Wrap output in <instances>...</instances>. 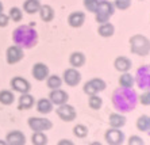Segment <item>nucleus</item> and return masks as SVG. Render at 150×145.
I'll return each instance as SVG.
<instances>
[{
    "label": "nucleus",
    "mask_w": 150,
    "mask_h": 145,
    "mask_svg": "<svg viewBox=\"0 0 150 145\" xmlns=\"http://www.w3.org/2000/svg\"><path fill=\"white\" fill-rule=\"evenodd\" d=\"M130 49L138 56H147L150 53V39L142 34H135L130 38Z\"/></svg>",
    "instance_id": "nucleus-1"
},
{
    "label": "nucleus",
    "mask_w": 150,
    "mask_h": 145,
    "mask_svg": "<svg viewBox=\"0 0 150 145\" xmlns=\"http://www.w3.org/2000/svg\"><path fill=\"white\" fill-rule=\"evenodd\" d=\"M115 12V6L114 3L108 1V0H100L98 6V10L95 12V16H96V22L99 25L101 23H105V22H110V18Z\"/></svg>",
    "instance_id": "nucleus-2"
},
{
    "label": "nucleus",
    "mask_w": 150,
    "mask_h": 145,
    "mask_svg": "<svg viewBox=\"0 0 150 145\" xmlns=\"http://www.w3.org/2000/svg\"><path fill=\"white\" fill-rule=\"evenodd\" d=\"M105 82L103 80V79L100 77H93L91 79V80H88L85 84H84L83 87V91L85 95L91 96V95H96V94H99V92L104 91L105 90Z\"/></svg>",
    "instance_id": "nucleus-3"
},
{
    "label": "nucleus",
    "mask_w": 150,
    "mask_h": 145,
    "mask_svg": "<svg viewBox=\"0 0 150 145\" xmlns=\"http://www.w3.org/2000/svg\"><path fill=\"white\" fill-rule=\"evenodd\" d=\"M28 126L33 131H46L50 130L53 127L52 121L47 118H38V117H31L28 118Z\"/></svg>",
    "instance_id": "nucleus-4"
},
{
    "label": "nucleus",
    "mask_w": 150,
    "mask_h": 145,
    "mask_svg": "<svg viewBox=\"0 0 150 145\" xmlns=\"http://www.w3.org/2000/svg\"><path fill=\"white\" fill-rule=\"evenodd\" d=\"M23 57H25V53H23V49L19 45H11L6 52V60L10 65L18 64L19 61L23 60Z\"/></svg>",
    "instance_id": "nucleus-5"
},
{
    "label": "nucleus",
    "mask_w": 150,
    "mask_h": 145,
    "mask_svg": "<svg viewBox=\"0 0 150 145\" xmlns=\"http://www.w3.org/2000/svg\"><path fill=\"white\" fill-rule=\"evenodd\" d=\"M56 113H57V115L62 121H65V122H72V121H74V118H76V115H77L74 107L68 104V103H64V104L57 107Z\"/></svg>",
    "instance_id": "nucleus-6"
},
{
    "label": "nucleus",
    "mask_w": 150,
    "mask_h": 145,
    "mask_svg": "<svg viewBox=\"0 0 150 145\" xmlns=\"http://www.w3.org/2000/svg\"><path fill=\"white\" fill-rule=\"evenodd\" d=\"M105 141L108 142V145H122L125 141V133L120 129H115L111 127L105 131Z\"/></svg>",
    "instance_id": "nucleus-7"
},
{
    "label": "nucleus",
    "mask_w": 150,
    "mask_h": 145,
    "mask_svg": "<svg viewBox=\"0 0 150 145\" xmlns=\"http://www.w3.org/2000/svg\"><path fill=\"white\" fill-rule=\"evenodd\" d=\"M62 80L69 87H76L81 82V73L77 71V68H68L67 71L64 72Z\"/></svg>",
    "instance_id": "nucleus-8"
},
{
    "label": "nucleus",
    "mask_w": 150,
    "mask_h": 145,
    "mask_svg": "<svg viewBox=\"0 0 150 145\" xmlns=\"http://www.w3.org/2000/svg\"><path fill=\"white\" fill-rule=\"evenodd\" d=\"M11 87L15 92H19V94H27L31 90L28 80H26L25 77H21V76H16L11 80Z\"/></svg>",
    "instance_id": "nucleus-9"
},
{
    "label": "nucleus",
    "mask_w": 150,
    "mask_h": 145,
    "mask_svg": "<svg viewBox=\"0 0 150 145\" xmlns=\"http://www.w3.org/2000/svg\"><path fill=\"white\" fill-rule=\"evenodd\" d=\"M50 75L49 72V67L43 63H37L34 64V67H33V76H34L35 80H38V82H43L47 79V76Z\"/></svg>",
    "instance_id": "nucleus-10"
},
{
    "label": "nucleus",
    "mask_w": 150,
    "mask_h": 145,
    "mask_svg": "<svg viewBox=\"0 0 150 145\" xmlns=\"http://www.w3.org/2000/svg\"><path fill=\"white\" fill-rule=\"evenodd\" d=\"M49 99L53 104H56V106H61L64 103H67L68 99H69V95H68L67 92L64 91L61 88H57V90H52L49 95Z\"/></svg>",
    "instance_id": "nucleus-11"
},
{
    "label": "nucleus",
    "mask_w": 150,
    "mask_h": 145,
    "mask_svg": "<svg viewBox=\"0 0 150 145\" xmlns=\"http://www.w3.org/2000/svg\"><path fill=\"white\" fill-rule=\"evenodd\" d=\"M85 22V12L83 11H74L68 16V25L73 28H79L84 25Z\"/></svg>",
    "instance_id": "nucleus-12"
},
{
    "label": "nucleus",
    "mask_w": 150,
    "mask_h": 145,
    "mask_svg": "<svg viewBox=\"0 0 150 145\" xmlns=\"http://www.w3.org/2000/svg\"><path fill=\"white\" fill-rule=\"evenodd\" d=\"M6 142H7L8 145H26V137L22 131L12 130L7 134Z\"/></svg>",
    "instance_id": "nucleus-13"
},
{
    "label": "nucleus",
    "mask_w": 150,
    "mask_h": 145,
    "mask_svg": "<svg viewBox=\"0 0 150 145\" xmlns=\"http://www.w3.org/2000/svg\"><path fill=\"white\" fill-rule=\"evenodd\" d=\"M131 65H133L131 60L126 56H118L115 58V61H114V67H115V69L118 72H122V73L129 72L130 69H131Z\"/></svg>",
    "instance_id": "nucleus-14"
},
{
    "label": "nucleus",
    "mask_w": 150,
    "mask_h": 145,
    "mask_svg": "<svg viewBox=\"0 0 150 145\" xmlns=\"http://www.w3.org/2000/svg\"><path fill=\"white\" fill-rule=\"evenodd\" d=\"M35 103V99L34 96L30 95V94H22L21 96H19V104H18V109L19 110H28L31 109L33 106H34Z\"/></svg>",
    "instance_id": "nucleus-15"
},
{
    "label": "nucleus",
    "mask_w": 150,
    "mask_h": 145,
    "mask_svg": "<svg viewBox=\"0 0 150 145\" xmlns=\"http://www.w3.org/2000/svg\"><path fill=\"white\" fill-rule=\"evenodd\" d=\"M85 54L81 53V52H73L69 57V64L72 65V68H81L85 64Z\"/></svg>",
    "instance_id": "nucleus-16"
},
{
    "label": "nucleus",
    "mask_w": 150,
    "mask_h": 145,
    "mask_svg": "<svg viewBox=\"0 0 150 145\" xmlns=\"http://www.w3.org/2000/svg\"><path fill=\"white\" fill-rule=\"evenodd\" d=\"M108 122H110V126L111 127L120 129L122 126L126 125V117L122 115V114H119V113H112V114H110Z\"/></svg>",
    "instance_id": "nucleus-17"
},
{
    "label": "nucleus",
    "mask_w": 150,
    "mask_h": 145,
    "mask_svg": "<svg viewBox=\"0 0 150 145\" xmlns=\"http://www.w3.org/2000/svg\"><path fill=\"white\" fill-rule=\"evenodd\" d=\"M98 33H99V36L103 37V38H110L115 33V26L112 25V23H110V22L101 23L98 28Z\"/></svg>",
    "instance_id": "nucleus-18"
},
{
    "label": "nucleus",
    "mask_w": 150,
    "mask_h": 145,
    "mask_svg": "<svg viewBox=\"0 0 150 145\" xmlns=\"http://www.w3.org/2000/svg\"><path fill=\"white\" fill-rule=\"evenodd\" d=\"M53 106H54V104L50 102L49 98H42V99H39L38 102H37V110H38V113H41V114L52 113Z\"/></svg>",
    "instance_id": "nucleus-19"
},
{
    "label": "nucleus",
    "mask_w": 150,
    "mask_h": 145,
    "mask_svg": "<svg viewBox=\"0 0 150 145\" xmlns=\"http://www.w3.org/2000/svg\"><path fill=\"white\" fill-rule=\"evenodd\" d=\"M38 12H39V16H41V19L43 22H50V21H53V18H54V10H53L52 6H49V4L41 6Z\"/></svg>",
    "instance_id": "nucleus-20"
},
{
    "label": "nucleus",
    "mask_w": 150,
    "mask_h": 145,
    "mask_svg": "<svg viewBox=\"0 0 150 145\" xmlns=\"http://www.w3.org/2000/svg\"><path fill=\"white\" fill-rule=\"evenodd\" d=\"M134 83H135V80H134V77L129 72H125L119 77V84H120V87L123 90H131L134 87Z\"/></svg>",
    "instance_id": "nucleus-21"
},
{
    "label": "nucleus",
    "mask_w": 150,
    "mask_h": 145,
    "mask_svg": "<svg viewBox=\"0 0 150 145\" xmlns=\"http://www.w3.org/2000/svg\"><path fill=\"white\" fill-rule=\"evenodd\" d=\"M42 4L39 3V0H26L23 3V10L27 14H37L41 8Z\"/></svg>",
    "instance_id": "nucleus-22"
},
{
    "label": "nucleus",
    "mask_w": 150,
    "mask_h": 145,
    "mask_svg": "<svg viewBox=\"0 0 150 145\" xmlns=\"http://www.w3.org/2000/svg\"><path fill=\"white\" fill-rule=\"evenodd\" d=\"M14 100H15V95L12 91H10V90H1L0 91V103L1 104L10 106V104L14 103Z\"/></svg>",
    "instance_id": "nucleus-23"
},
{
    "label": "nucleus",
    "mask_w": 150,
    "mask_h": 145,
    "mask_svg": "<svg viewBox=\"0 0 150 145\" xmlns=\"http://www.w3.org/2000/svg\"><path fill=\"white\" fill-rule=\"evenodd\" d=\"M46 84L49 87L50 90H57V88H61L62 85V79L57 76V75H49L47 79H46Z\"/></svg>",
    "instance_id": "nucleus-24"
},
{
    "label": "nucleus",
    "mask_w": 150,
    "mask_h": 145,
    "mask_svg": "<svg viewBox=\"0 0 150 145\" xmlns=\"http://www.w3.org/2000/svg\"><path fill=\"white\" fill-rule=\"evenodd\" d=\"M33 145H46L47 144V136L43 131H34L31 137Z\"/></svg>",
    "instance_id": "nucleus-25"
},
{
    "label": "nucleus",
    "mask_w": 150,
    "mask_h": 145,
    "mask_svg": "<svg viewBox=\"0 0 150 145\" xmlns=\"http://www.w3.org/2000/svg\"><path fill=\"white\" fill-rule=\"evenodd\" d=\"M88 103H89V107L92 110H99L103 106V99L96 94V95H91L89 99H88Z\"/></svg>",
    "instance_id": "nucleus-26"
},
{
    "label": "nucleus",
    "mask_w": 150,
    "mask_h": 145,
    "mask_svg": "<svg viewBox=\"0 0 150 145\" xmlns=\"http://www.w3.org/2000/svg\"><path fill=\"white\" fill-rule=\"evenodd\" d=\"M8 18L12 22H21L22 18H23V12H22L21 8L18 7H12L10 11H8Z\"/></svg>",
    "instance_id": "nucleus-27"
},
{
    "label": "nucleus",
    "mask_w": 150,
    "mask_h": 145,
    "mask_svg": "<svg viewBox=\"0 0 150 145\" xmlns=\"http://www.w3.org/2000/svg\"><path fill=\"white\" fill-rule=\"evenodd\" d=\"M137 127H138V130L141 131H146L149 130V117L147 115H141L137 121Z\"/></svg>",
    "instance_id": "nucleus-28"
},
{
    "label": "nucleus",
    "mask_w": 150,
    "mask_h": 145,
    "mask_svg": "<svg viewBox=\"0 0 150 145\" xmlns=\"http://www.w3.org/2000/svg\"><path fill=\"white\" fill-rule=\"evenodd\" d=\"M73 133H74L76 137L84 138V137H87V134H88V127L85 126V125L79 124V125H76V126L73 127Z\"/></svg>",
    "instance_id": "nucleus-29"
},
{
    "label": "nucleus",
    "mask_w": 150,
    "mask_h": 145,
    "mask_svg": "<svg viewBox=\"0 0 150 145\" xmlns=\"http://www.w3.org/2000/svg\"><path fill=\"white\" fill-rule=\"evenodd\" d=\"M98 6H99V0H84V7H85V10H88L89 12H92V14L96 12Z\"/></svg>",
    "instance_id": "nucleus-30"
},
{
    "label": "nucleus",
    "mask_w": 150,
    "mask_h": 145,
    "mask_svg": "<svg viewBox=\"0 0 150 145\" xmlns=\"http://www.w3.org/2000/svg\"><path fill=\"white\" fill-rule=\"evenodd\" d=\"M114 6H115L116 10H120V11L129 10L130 6H131V0H115Z\"/></svg>",
    "instance_id": "nucleus-31"
},
{
    "label": "nucleus",
    "mask_w": 150,
    "mask_h": 145,
    "mask_svg": "<svg viewBox=\"0 0 150 145\" xmlns=\"http://www.w3.org/2000/svg\"><path fill=\"white\" fill-rule=\"evenodd\" d=\"M129 145H145V142L139 136H131L129 138Z\"/></svg>",
    "instance_id": "nucleus-32"
},
{
    "label": "nucleus",
    "mask_w": 150,
    "mask_h": 145,
    "mask_svg": "<svg viewBox=\"0 0 150 145\" xmlns=\"http://www.w3.org/2000/svg\"><path fill=\"white\" fill-rule=\"evenodd\" d=\"M139 102L142 103V104H145V106H149L150 104V91L143 92L142 95L139 96Z\"/></svg>",
    "instance_id": "nucleus-33"
},
{
    "label": "nucleus",
    "mask_w": 150,
    "mask_h": 145,
    "mask_svg": "<svg viewBox=\"0 0 150 145\" xmlns=\"http://www.w3.org/2000/svg\"><path fill=\"white\" fill-rule=\"evenodd\" d=\"M8 23H10L8 15L4 14V12H1V14H0V27H7Z\"/></svg>",
    "instance_id": "nucleus-34"
},
{
    "label": "nucleus",
    "mask_w": 150,
    "mask_h": 145,
    "mask_svg": "<svg viewBox=\"0 0 150 145\" xmlns=\"http://www.w3.org/2000/svg\"><path fill=\"white\" fill-rule=\"evenodd\" d=\"M57 145H74V144L70 141V140H65V138H64V140H59Z\"/></svg>",
    "instance_id": "nucleus-35"
},
{
    "label": "nucleus",
    "mask_w": 150,
    "mask_h": 145,
    "mask_svg": "<svg viewBox=\"0 0 150 145\" xmlns=\"http://www.w3.org/2000/svg\"><path fill=\"white\" fill-rule=\"evenodd\" d=\"M1 12H3V3L0 1V14H1Z\"/></svg>",
    "instance_id": "nucleus-36"
},
{
    "label": "nucleus",
    "mask_w": 150,
    "mask_h": 145,
    "mask_svg": "<svg viewBox=\"0 0 150 145\" xmlns=\"http://www.w3.org/2000/svg\"><path fill=\"white\" fill-rule=\"evenodd\" d=\"M89 145H103V144H100V142H98V141H95V142H92V144H89Z\"/></svg>",
    "instance_id": "nucleus-37"
},
{
    "label": "nucleus",
    "mask_w": 150,
    "mask_h": 145,
    "mask_svg": "<svg viewBox=\"0 0 150 145\" xmlns=\"http://www.w3.org/2000/svg\"><path fill=\"white\" fill-rule=\"evenodd\" d=\"M0 145H8L6 141H3V140H0Z\"/></svg>",
    "instance_id": "nucleus-38"
},
{
    "label": "nucleus",
    "mask_w": 150,
    "mask_h": 145,
    "mask_svg": "<svg viewBox=\"0 0 150 145\" xmlns=\"http://www.w3.org/2000/svg\"><path fill=\"white\" fill-rule=\"evenodd\" d=\"M149 129H150V117H149Z\"/></svg>",
    "instance_id": "nucleus-39"
}]
</instances>
